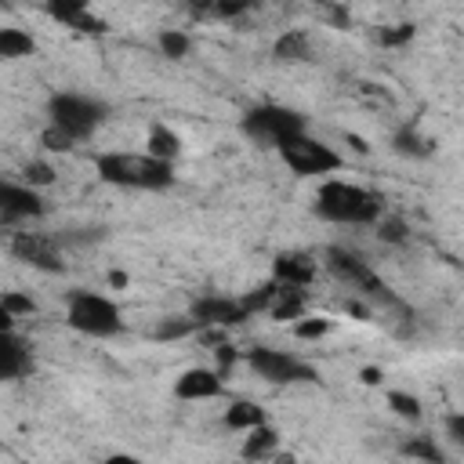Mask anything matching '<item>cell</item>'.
<instances>
[{
    "label": "cell",
    "instance_id": "cell-1",
    "mask_svg": "<svg viewBox=\"0 0 464 464\" xmlns=\"http://www.w3.org/2000/svg\"><path fill=\"white\" fill-rule=\"evenodd\" d=\"M312 214L330 225H377L384 218V196L344 178H326L315 188Z\"/></svg>",
    "mask_w": 464,
    "mask_h": 464
},
{
    "label": "cell",
    "instance_id": "cell-2",
    "mask_svg": "<svg viewBox=\"0 0 464 464\" xmlns=\"http://www.w3.org/2000/svg\"><path fill=\"white\" fill-rule=\"evenodd\" d=\"M94 174L105 185L116 188H138V192H163L174 185V163L152 160L149 152H98L94 156Z\"/></svg>",
    "mask_w": 464,
    "mask_h": 464
},
{
    "label": "cell",
    "instance_id": "cell-3",
    "mask_svg": "<svg viewBox=\"0 0 464 464\" xmlns=\"http://www.w3.org/2000/svg\"><path fill=\"white\" fill-rule=\"evenodd\" d=\"M337 283H344L348 290H355V294H362L366 301H373V304H388V308H395L399 304V297H395V290L377 276V268L366 261V257H359L355 250H348V246H326L323 250V261H319Z\"/></svg>",
    "mask_w": 464,
    "mask_h": 464
},
{
    "label": "cell",
    "instance_id": "cell-4",
    "mask_svg": "<svg viewBox=\"0 0 464 464\" xmlns=\"http://www.w3.org/2000/svg\"><path fill=\"white\" fill-rule=\"evenodd\" d=\"M65 323L76 334L98 337V341L123 334V312H120V304L112 297L98 294V290H80V286L65 294Z\"/></svg>",
    "mask_w": 464,
    "mask_h": 464
},
{
    "label": "cell",
    "instance_id": "cell-5",
    "mask_svg": "<svg viewBox=\"0 0 464 464\" xmlns=\"http://www.w3.org/2000/svg\"><path fill=\"white\" fill-rule=\"evenodd\" d=\"M239 130L257 145V149H279L283 141L297 138V134H308V120L290 109V105H276V102H265V105H254L243 112L239 120Z\"/></svg>",
    "mask_w": 464,
    "mask_h": 464
},
{
    "label": "cell",
    "instance_id": "cell-6",
    "mask_svg": "<svg viewBox=\"0 0 464 464\" xmlns=\"http://www.w3.org/2000/svg\"><path fill=\"white\" fill-rule=\"evenodd\" d=\"M105 116H109V105L80 91H58L47 98V123L65 130L76 141H87L105 123Z\"/></svg>",
    "mask_w": 464,
    "mask_h": 464
},
{
    "label": "cell",
    "instance_id": "cell-7",
    "mask_svg": "<svg viewBox=\"0 0 464 464\" xmlns=\"http://www.w3.org/2000/svg\"><path fill=\"white\" fill-rule=\"evenodd\" d=\"M243 362H246L250 373L261 377L265 384H315V381H319V370H315L312 362H304V359L294 355V352L272 348V344H254V348H246Z\"/></svg>",
    "mask_w": 464,
    "mask_h": 464
},
{
    "label": "cell",
    "instance_id": "cell-8",
    "mask_svg": "<svg viewBox=\"0 0 464 464\" xmlns=\"http://www.w3.org/2000/svg\"><path fill=\"white\" fill-rule=\"evenodd\" d=\"M276 152L290 167V174H297V178H330L344 167V156L312 134H297V138L283 141Z\"/></svg>",
    "mask_w": 464,
    "mask_h": 464
},
{
    "label": "cell",
    "instance_id": "cell-9",
    "mask_svg": "<svg viewBox=\"0 0 464 464\" xmlns=\"http://www.w3.org/2000/svg\"><path fill=\"white\" fill-rule=\"evenodd\" d=\"M188 319L199 326V330H232L239 323L250 319L243 297H228V294H207L199 301H192L188 308Z\"/></svg>",
    "mask_w": 464,
    "mask_h": 464
},
{
    "label": "cell",
    "instance_id": "cell-10",
    "mask_svg": "<svg viewBox=\"0 0 464 464\" xmlns=\"http://www.w3.org/2000/svg\"><path fill=\"white\" fill-rule=\"evenodd\" d=\"M11 254L18 261H25L29 268L65 272V261H62V250H58V239L54 236H44V232H14L11 236Z\"/></svg>",
    "mask_w": 464,
    "mask_h": 464
},
{
    "label": "cell",
    "instance_id": "cell-11",
    "mask_svg": "<svg viewBox=\"0 0 464 464\" xmlns=\"http://www.w3.org/2000/svg\"><path fill=\"white\" fill-rule=\"evenodd\" d=\"M47 214V203L36 188L22 185V181H4L0 185V218L4 225H18V221H36Z\"/></svg>",
    "mask_w": 464,
    "mask_h": 464
},
{
    "label": "cell",
    "instance_id": "cell-12",
    "mask_svg": "<svg viewBox=\"0 0 464 464\" xmlns=\"http://www.w3.org/2000/svg\"><path fill=\"white\" fill-rule=\"evenodd\" d=\"M218 395H225V377L214 366H188L174 381V399L181 402H207Z\"/></svg>",
    "mask_w": 464,
    "mask_h": 464
},
{
    "label": "cell",
    "instance_id": "cell-13",
    "mask_svg": "<svg viewBox=\"0 0 464 464\" xmlns=\"http://www.w3.org/2000/svg\"><path fill=\"white\" fill-rule=\"evenodd\" d=\"M315 272H319V261L308 250H283L272 261V279L279 286H301V290H308V283L315 279Z\"/></svg>",
    "mask_w": 464,
    "mask_h": 464
},
{
    "label": "cell",
    "instance_id": "cell-14",
    "mask_svg": "<svg viewBox=\"0 0 464 464\" xmlns=\"http://www.w3.org/2000/svg\"><path fill=\"white\" fill-rule=\"evenodd\" d=\"M33 370V344L22 334H0V381H18Z\"/></svg>",
    "mask_w": 464,
    "mask_h": 464
},
{
    "label": "cell",
    "instance_id": "cell-15",
    "mask_svg": "<svg viewBox=\"0 0 464 464\" xmlns=\"http://www.w3.org/2000/svg\"><path fill=\"white\" fill-rule=\"evenodd\" d=\"M54 22H62V25H69V29H76V33H105V22L83 4V0H58V4H47L44 7Z\"/></svg>",
    "mask_w": 464,
    "mask_h": 464
},
{
    "label": "cell",
    "instance_id": "cell-16",
    "mask_svg": "<svg viewBox=\"0 0 464 464\" xmlns=\"http://www.w3.org/2000/svg\"><path fill=\"white\" fill-rule=\"evenodd\" d=\"M272 58L283 62V65H301L312 58V36L304 29H286L276 36L272 44Z\"/></svg>",
    "mask_w": 464,
    "mask_h": 464
},
{
    "label": "cell",
    "instance_id": "cell-17",
    "mask_svg": "<svg viewBox=\"0 0 464 464\" xmlns=\"http://www.w3.org/2000/svg\"><path fill=\"white\" fill-rule=\"evenodd\" d=\"M276 453H279V431H276L272 424H261V428L246 431L243 450H239V457H243L246 464H265V460H272Z\"/></svg>",
    "mask_w": 464,
    "mask_h": 464
},
{
    "label": "cell",
    "instance_id": "cell-18",
    "mask_svg": "<svg viewBox=\"0 0 464 464\" xmlns=\"http://www.w3.org/2000/svg\"><path fill=\"white\" fill-rule=\"evenodd\" d=\"M181 134L167 123H149V134H145V152L152 160H163V163H174L181 156Z\"/></svg>",
    "mask_w": 464,
    "mask_h": 464
},
{
    "label": "cell",
    "instance_id": "cell-19",
    "mask_svg": "<svg viewBox=\"0 0 464 464\" xmlns=\"http://www.w3.org/2000/svg\"><path fill=\"white\" fill-rule=\"evenodd\" d=\"M221 424L232 428V431H254V428L268 424V413L250 399H232L225 406V413H221Z\"/></svg>",
    "mask_w": 464,
    "mask_h": 464
},
{
    "label": "cell",
    "instance_id": "cell-20",
    "mask_svg": "<svg viewBox=\"0 0 464 464\" xmlns=\"http://www.w3.org/2000/svg\"><path fill=\"white\" fill-rule=\"evenodd\" d=\"M304 301H308V294L301 286H279V294H276V301L268 308V319L272 323H290V319L297 323L301 312H304Z\"/></svg>",
    "mask_w": 464,
    "mask_h": 464
},
{
    "label": "cell",
    "instance_id": "cell-21",
    "mask_svg": "<svg viewBox=\"0 0 464 464\" xmlns=\"http://www.w3.org/2000/svg\"><path fill=\"white\" fill-rule=\"evenodd\" d=\"M33 54H36V40L29 29H18V25L0 29V58L14 62V58H33Z\"/></svg>",
    "mask_w": 464,
    "mask_h": 464
},
{
    "label": "cell",
    "instance_id": "cell-22",
    "mask_svg": "<svg viewBox=\"0 0 464 464\" xmlns=\"http://www.w3.org/2000/svg\"><path fill=\"white\" fill-rule=\"evenodd\" d=\"M392 149H395L399 156L424 160V156H431V152H435V141H431V138H424V134H417L413 127H399V130H395V138H392Z\"/></svg>",
    "mask_w": 464,
    "mask_h": 464
},
{
    "label": "cell",
    "instance_id": "cell-23",
    "mask_svg": "<svg viewBox=\"0 0 464 464\" xmlns=\"http://www.w3.org/2000/svg\"><path fill=\"white\" fill-rule=\"evenodd\" d=\"M384 402H388V410L395 413V417H402V420H420L424 417V406H420V399L413 395V392H402V388H392L388 395H384Z\"/></svg>",
    "mask_w": 464,
    "mask_h": 464
},
{
    "label": "cell",
    "instance_id": "cell-24",
    "mask_svg": "<svg viewBox=\"0 0 464 464\" xmlns=\"http://www.w3.org/2000/svg\"><path fill=\"white\" fill-rule=\"evenodd\" d=\"M156 47L163 51V58L181 62V58H188V51H192V36H188L185 29H160Z\"/></svg>",
    "mask_w": 464,
    "mask_h": 464
},
{
    "label": "cell",
    "instance_id": "cell-25",
    "mask_svg": "<svg viewBox=\"0 0 464 464\" xmlns=\"http://www.w3.org/2000/svg\"><path fill=\"white\" fill-rule=\"evenodd\" d=\"M402 453L413 457V460H424V464H446V457H442V450H439V442H435L431 435H413V439H406Z\"/></svg>",
    "mask_w": 464,
    "mask_h": 464
},
{
    "label": "cell",
    "instance_id": "cell-26",
    "mask_svg": "<svg viewBox=\"0 0 464 464\" xmlns=\"http://www.w3.org/2000/svg\"><path fill=\"white\" fill-rule=\"evenodd\" d=\"M54 178H58V170L47 163V160H29L25 167H22V185H29V188H47V185H54Z\"/></svg>",
    "mask_w": 464,
    "mask_h": 464
},
{
    "label": "cell",
    "instance_id": "cell-27",
    "mask_svg": "<svg viewBox=\"0 0 464 464\" xmlns=\"http://www.w3.org/2000/svg\"><path fill=\"white\" fill-rule=\"evenodd\" d=\"M0 312H7L11 319H25V315L36 312V301L29 294H22V290H4L0 294Z\"/></svg>",
    "mask_w": 464,
    "mask_h": 464
},
{
    "label": "cell",
    "instance_id": "cell-28",
    "mask_svg": "<svg viewBox=\"0 0 464 464\" xmlns=\"http://www.w3.org/2000/svg\"><path fill=\"white\" fill-rule=\"evenodd\" d=\"M413 36H417V25H413V22H399V25L377 29V44H381V47H406Z\"/></svg>",
    "mask_w": 464,
    "mask_h": 464
},
{
    "label": "cell",
    "instance_id": "cell-29",
    "mask_svg": "<svg viewBox=\"0 0 464 464\" xmlns=\"http://www.w3.org/2000/svg\"><path fill=\"white\" fill-rule=\"evenodd\" d=\"M40 145H44L47 152H58V156H62V152H72L80 141H76V138H69L65 130H58V127H51V123H47V127L40 130Z\"/></svg>",
    "mask_w": 464,
    "mask_h": 464
},
{
    "label": "cell",
    "instance_id": "cell-30",
    "mask_svg": "<svg viewBox=\"0 0 464 464\" xmlns=\"http://www.w3.org/2000/svg\"><path fill=\"white\" fill-rule=\"evenodd\" d=\"M377 239H381V243L399 246V243H406V239H410V228H406V221H402V218H381V221H377Z\"/></svg>",
    "mask_w": 464,
    "mask_h": 464
},
{
    "label": "cell",
    "instance_id": "cell-31",
    "mask_svg": "<svg viewBox=\"0 0 464 464\" xmlns=\"http://www.w3.org/2000/svg\"><path fill=\"white\" fill-rule=\"evenodd\" d=\"M334 330V319H297L294 323V337L297 341H319V337H326Z\"/></svg>",
    "mask_w": 464,
    "mask_h": 464
},
{
    "label": "cell",
    "instance_id": "cell-32",
    "mask_svg": "<svg viewBox=\"0 0 464 464\" xmlns=\"http://www.w3.org/2000/svg\"><path fill=\"white\" fill-rule=\"evenodd\" d=\"M199 326L185 315V319H163L160 326H156V337L160 341H181V337H188V334H196Z\"/></svg>",
    "mask_w": 464,
    "mask_h": 464
},
{
    "label": "cell",
    "instance_id": "cell-33",
    "mask_svg": "<svg viewBox=\"0 0 464 464\" xmlns=\"http://www.w3.org/2000/svg\"><path fill=\"white\" fill-rule=\"evenodd\" d=\"M214 352H218V366H214V370H218V373L225 377V373H228V370H232V366L239 362V352H236L232 344H218Z\"/></svg>",
    "mask_w": 464,
    "mask_h": 464
},
{
    "label": "cell",
    "instance_id": "cell-34",
    "mask_svg": "<svg viewBox=\"0 0 464 464\" xmlns=\"http://www.w3.org/2000/svg\"><path fill=\"white\" fill-rule=\"evenodd\" d=\"M446 435H450L457 446H464V410L446 417Z\"/></svg>",
    "mask_w": 464,
    "mask_h": 464
},
{
    "label": "cell",
    "instance_id": "cell-35",
    "mask_svg": "<svg viewBox=\"0 0 464 464\" xmlns=\"http://www.w3.org/2000/svg\"><path fill=\"white\" fill-rule=\"evenodd\" d=\"M359 381H362L366 388H381V384H384V370H381V366H362V370H359Z\"/></svg>",
    "mask_w": 464,
    "mask_h": 464
},
{
    "label": "cell",
    "instance_id": "cell-36",
    "mask_svg": "<svg viewBox=\"0 0 464 464\" xmlns=\"http://www.w3.org/2000/svg\"><path fill=\"white\" fill-rule=\"evenodd\" d=\"M102 464H141V460H138L134 453H109Z\"/></svg>",
    "mask_w": 464,
    "mask_h": 464
},
{
    "label": "cell",
    "instance_id": "cell-37",
    "mask_svg": "<svg viewBox=\"0 0 464 464\" xmlns=\"http://www.w3.org/2000/svg\"><path fill=\"white\" fill-rule=\"evenodd\" d=\"M127 283H130V279H127V272H120V268H112V272H109V286H112V290H123Z\"/></svg>",
    "mask_w": 464,
    "mask_h": 464
},
{
    "label": "cell",
    "instance_id": "cell-38",
    "mask_svg": "<svg viewBox=\"0 0 464 464\" xmlns=\"http://www.w3.org/2000/svg\"><path fill=\"white\" fill-rule=\"evenodd\" d=\"M344 141H348V145H352V149H355L359 156H366V152H370V145H366V141H362L359 134H344Z\"/></svg>",
    "mask_w": 464,
    "mask_h": 464
},
{
    "label": "cell",
    "instance_id": "cell-39",
    "mask_svg": "<svg viewBox=\"0 0 464 464\" xmlns=\"http://www.w3.org/2000/svg\"><path fill=\"white\" fill-rule=\"evenodd\" d=\"M330 18H334V22H337V25H341V29H344V25H348V22H352V14H348V11H344V7H330Z\"/></svg>",
    "mask_w": 464,
    "mask_h": 464
},
{
    "label": "cell",
    "instance_id": "cell-40",
    "mask_svg": "<svg viewBox=\"0 0 464 464\" xmlns=\"http://www.w3.org/2000/svg\"><path fill=\"white\" fill-rule=\"evenodd\" d=\"M272 464H297V457H294V453H283V450H279V453L272 457Z\"/></svg>",
    "mask_w": 464,
    "mask_h": 464
},
{
    "label": "cell",
    "instance_id": "cell-41",
    "mask_svg": "<svg viewBox=\"0 0 464 464\" xmlns=\"http://www.w3.org/2000/svg\"><path fill=\"white\" fill-rule=\"evenodd\" d=\"M243 464H246V460H243Z\"/></svg>",
    "mask_w": 464,
    "mask_h": 464
}]
</instances>
